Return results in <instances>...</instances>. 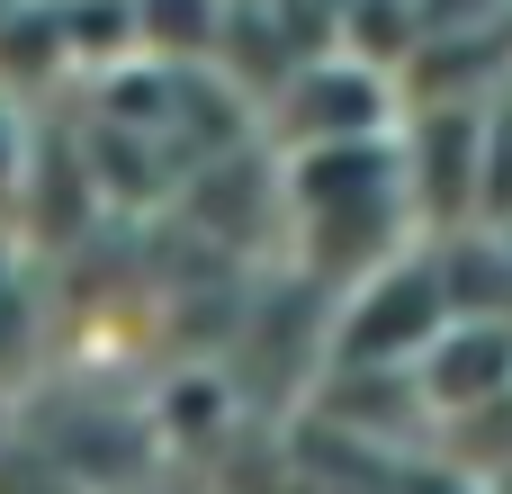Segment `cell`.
<instances>
[{
	"mask_svg": "<svg viewBox=\"0 0 512 494\" xmlns=\"http://www.w3.org/2000/svg\"><path fill=\"white\" fill-rule=\"evenodd\" d=\"M405 378L432 396V414H486L512 387V324L486 315V306H459V315L405 360Z\"/></svg>",
	"mask_w": 512,
	"mask_h": 494,
	"instance_id": "7a4b0ae2",
	"label": "cell"
},
{
	"mask_svg": "<svg viewBox=\"0 0 512 494\" xmlns=\"http://www.w3.org/2000/svg\"><path fill=\"white\" fill-rule=\"evenodd\" d=\"M459 315V297L450 288H432L423 279V261H378L369 279H351V297H342V324H333V351L351 360V369H369V360H414L441 324Z\"/></svg>",
	"mask_w": 512,
	"mask_h": 494,
	"instance_id": "6da1fadb",
	"label": "cell"
},
{
	"mask_svg": "<svg viewBox=\"0 0 512 494\" xmlns=\"http://www.w3.org/2000/svg\"><path fill=\"white\" fill-rule=\"evenodd\" d=\"M0 9H9V0H0Z\"/></svg>",
	"mask_w": 512,
	"mask_h": 494,
	"instance_id": "3957f363",
	"label": "cell"
}]
</instances>
